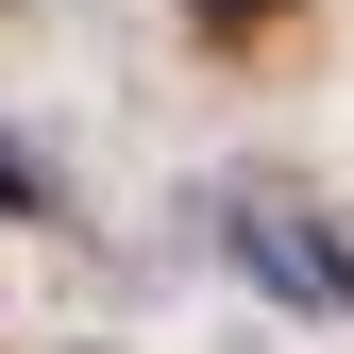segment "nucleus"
Segmentation results:
<instances>
[{
    "instance_id": "nucleus-1",
    "label": "nucleus",
    "mask_w": 354,
    "mask_h": 354,
    "mask_svg": "<svg viewBox=\"0 0 354 354\" xmlns=\"http://www.w3.org/2000/svg\"><path fill=\"white\" fill-rule=\"evenodd\" d=\"M236 270H253V287H287V304H321V321H354V270L304 236V219H270V203H236Z\"/></svg>"
},
{
    "instance_id": "nucleus-2",
    "label": "nucleus",
    "mask_w": 354,
    "mask_h": 354,
    "mask_svg": "<svg viewBox=\"0 0 354 354\" xmlns=\"http://www.w3.org/2000/svg\"><path fill=\"white\" fill-rule=\"evenodd\" d=\"M0 203H34V219H51V169H34L17 136H0Z\"/></svg>"
}]
</instances>
